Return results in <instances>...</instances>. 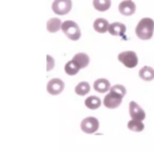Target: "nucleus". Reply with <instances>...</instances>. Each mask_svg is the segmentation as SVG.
Returning <instances> with one entry per match:
<instances>
[{
	"mask_svg": "<svg viewBox=\"0 0 154 152\" xmlns=\"http://www.w3.org/2000/svg\"><path fill=\"white\" fill-rule=\"evenodd\" d=\"M52 10L57 15H66L72 10V0H54Z\"/></svg>",
	"mask_w": 154,
	"mask_h": 152,
	"instance_id": "4",
	"label": "nucleus"
},
{
	"mask_svg": "<svg viewBox=\"0 0 154 152\" xmlns=\"http://www.w3.org/2000/svg\"><path fill=\"white\" fill-rule=\"evenodd\" d=\"M117 59L124 64L126 68L133 69L138 64V57L133 51H125L118 54Z\"/></svg>",
	"mask_w": 154,
	"mask_h": 152,
	"instance_id": "3",
	"label": "nucleus"
},
{
	"mask_svg": "<svg viewBox=\"0 0 154 152\" xmlns=\"http://www.w3.org/2000/svg\"><path fill=\"white\" fill-rule=\"evenodd\" d=\"M139 77L145 82H150L154 79V69L149 66H146L139 70Z\"/></svg>",
	"mask_w": 154,
	"mask_h": 152,
	"instance_id": "15",
	"label": "nucleus"
},
{
	"mask_svg": "<svg viewBox=\"0 0 154 152\" xmlns=\"http://www.w3.org/2000/svg\"><path fill=\"white\" fill-rule=\"evenodd\" d=\"M109 33L112 36H124L126 33V26L122 22H113L109 26Z\"/></svg>",
	"mask_w": 154,
	"mask_h": 152,
	"instance_id": "11",
	"label": "nucleus"
},
{
	"mask_svg": "<svg viewBox=\"0 0 154 152\" xmlns=\"http://www.w3.org/2000/svg\"><path fill=\"white\" fill-rule=\"evenodd\" d=\"M110 90L113 91V92H115V93H117V94L122 95V97H124L125 95H126V93H127L126 88H125L122 85H114V86L111 87V89H110Z\"/></svg>",
	"mask_w": 154,
	"mask_h": 152,
	"instance_id": "21",
	"label": "nucleus"
},
{
	"mask_svg": "<svg viewBox=\"0 0 154 152\" xmlns=\"http://www.w3.org/2000/svg\"><path fill=\"white\" fill-rule=\"evenodd\" d=\"M80 128L87 134H93V133L97 132L99 128V122L96 117L93 116H89L82 119V124H80Z\"/></svg>",
	"mask_w": 154,
	"mask_h": 152,
	"instance_id": "6",
	"label": "nucleus"
},
{
	"mask_svg": "<svg viewBox=\"0 0 154 152\" xmlns=\"http://www.w3.org/2000/svg\"><path fill=\"white\" fill-rule=\"evenodd\" d=\"M118 11L124 16H131L136 11V5L132 0H124L118 5Z\"/></svg>",
	"mask_w": 154,
	"mask_h": 152,
	"instance_id": "9",
	"label": "nucleus"
},
{
	"mask_svg": "<svg viewBox=\"0 0 154 152\" xmlns=\"http://www.w3.org/2000/svg\"><path fill=\"white\" fill-rule=\"evenodd\" d=\"M93 88L98 93H107L111 89V84L106 78H98V79L95 80L94 85H93Z\"/></svg>",
	"mask_w": 154,
	"mask_h": 152,
	"instance_id": "10",
	"label": "nucleus"
},
{
	"mask_svg": "<svg viewBox=\"0 0 154 152\" xmlns=\"http://www.w3.org/2000/svg\"><path fill=\"white\" fill-rule=\"evenodd\" d=\"M129 113H130L131 118L133 119L143 120L146 118V112L135 101H130L129 105Z\"/></svg>",
	"mask_w": 154,
	"mask_h": 152,
	"instance_id": "8",
	"label": "nucleus"
},
{
	"mask_svg": "<svg viewBox=\"0 0 154 152\" xmlns=\"http://www.w3.org/2000/svg\"><path fill=\"white\" fill-rule=\"evenodd\" d=\"M62 22L59 18H51L47 22V30L50 33H56L59 30H61Z\"/></svg>",
	"mask_w": 154,
	"mask_h": 152,
	"instance_id": "14",
	"label": "nucleus"
},
{
	"mask_svg": "<svg viewBox=\"0 0 154 152\" xmlns=\"http://www.w3.org/2000/svg\"><path fill=\"white\" fill-rule=\"evenodd\" d=\"M128 129L134 132H140L145 129V125L143 124V120L138 119H131L128 122Z\"/></svg>",
	"mask_w": 154,
	"mask_h": 152,
	"instance_id": "20",
	"label": "nucleus"
},
{
	"mask_svg": "<svg viewBox=\"0 0 154 152\" xmlns=\"http://www.w3.org/2000/svg\"><path fill=\"white\" fill-rule=\"evenodd\" d=\"M93 7L98 12H106L111 8V0H93Z\"/></svg>",
	"mask_w": 154,
	"mask_h": 152,
	"instance_id": "16",
	"label": "nucleus"
},
{
	"mask_svg": "<svg viewBox=\"0 0 154 152\" xmlns=\"http://www.w3.org/2000/svg\"><path fill=\"white\" fill-rule=\"evenodd\" d=\"M91 90V87L88 82H82L75 87V93L79 96H85L87 95Z\"/></svg>",
	"mask_w": 154,
	"mask_h": 152,
	"instance_id": "19",
	"label": "nucleus"
},
{
	"mask_svg": "<svg viewBox=\"0 0 154 152\" xmlns=\"http://www.w3.org/2000/svg\"><path fill=\"white\" fill-rule=\"evenodd\" d=\"M122 98L124 97L122 95L117 94V93L113 92L110 90L109 93L105 96L103 98V106L108 109H116L118 108L122 103Z\"/></svg>",
	"mask_w": 154,
	"mask_h": 152,
	"instance_id": "5",
	"label": "nucleus"
},
{
	"mask_svg": "<svg viewBox=\"0 0 154 152\" xmlns=\"http://www.w3.org/2000/svg\"><path fill=\"white\" fill-rule=\"evenodd\" d=\"M64 89V82L59 78H53L47 85V91L51 95H59Z\"/></svg>",
	"mask_w": 154,
	"mask_h": 152,
	"instance_id": "7",
	"label": "nucleus"
},
{
	"mask_svg": "<svg viewBox=\"0 0 154 152\" xmlns=\"http://www.w3.org/2000/svg\"><path fill=\"white\" fill-rule=\"evenodd\" d=\"M85 105H86V107L88 108V109L96 110V109H98V108L100 107L101 101H100V98H99V97L92 95V96H89L88 98L85 101Z\"/></svg>",
	"mask_w": 154,
	"mask_h": 152,
	"instance_id": "17",
	"label": "nucleus"
},
{
	"mask_svg": "<svg viewBox=\"0 0 154 152\" xmlns=\"http://www.w3.org/2000/svg\"><path fill=\"white\" fill-rule=\"evenodd\" d=\"M79 70H80V67L78 66L73 59L70 60V61H68L66 64V66H64V72H66L68 75H70V76L76 75L77 73L79 72Z\"/></svg>",
	"mask_w": 154,
	"mask_h": 152,
	"instance_id": "18",
	"label": "nucleus"
},
{
	"mask_svg": "<svg viewBox=\"0 0 154 152\" xmlns=\"http://www.w3.org/2000/svg\"><path fill=\"white\" fill-rule=\"evenodd\" d=\"M55 66V60L51 55H47V71H51Z\"/></svg>",
	"mask_w": 154,
	"mask_h": 152,
	"instance_id": "22",
	"label": "nucleus"
},
{
	"mask_svg": "<svg viewBox=\"0 0 154 152\" xmlns=\"http://www.w3.org/2000/svg\"><path fill=\"white\" fill-rule=\"evenodd\" d=\"M73 60L80 67V69L87 68V67L89 66V64H90V57H89V55L86 53L75 54L74 57H73Z\"/></svg>",
	"mask_w": 154,
	"mask_h": 152,
	"instance_id": "13",
	"label": "nucleus"
},
{
	"mask_svg": "<svg viewBox=\"0 0 154 152\" xmlns=\"http://www.w3.org/2000/svg\"><path fill=\"white\" fill-rule=\"evenodd\" d=\"M61 31L69 39L73 41L78 40L82 36V32H80L78 24L75 21H72V20H66V21L62 22Z\"/></svg>",
	"mask_w": 154,
	"mask_h": 152,
	"instance_id": "2",
	"label": "nucleus"
},
{
	"mask_svg": "<svg viewBox=\"0 0 154 152\" xmlns=\"http://www.w3.org/2000/svg\"><path fill=\"white\" fill-rule=\"evenodd\" d=\"M109 26H110V23L105 18H97L94 21V23H93L94 30L96 31L97 33H100V34L109 32Z\"/></svg>",
	"mask_w": 154,
	"mask_h": 152,
	"instance_id": "12",
	"label": "nucleus"
},
{
	"mask_svg": "<svg viewBox=\"0 0 154 152\" xmlns=\"http://www.w3.org/2000/svg\"><path fill=\"white\" fill-rule=\"evenodd\" d=\"M135 33H136V36L141 40L151 39L154 33V20L149 17L143 18L137 23Z\"/></svg>",
	"mask_w": 154,
	"mask_h": 152,
	"instance_id": "1",
	"label": "nucleus"
}]
</instances>
